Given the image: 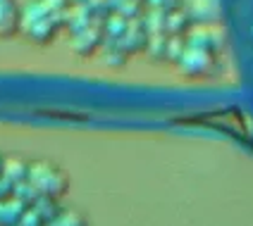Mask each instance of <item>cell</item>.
<instances>
[{
    "mask_svg": "<svg viewBox=\"0 0 253 226\" xmlns=\"http://www.w3.org/2000/svg\"><path fill=\"white\" fill-rule=\"evenodd\" d=\"M29 181L41 191L45 198H62L65 191L70 188V179L67 174L60 169L57 164L48 162V160H34L31 162V171H29Z\"/></svg>",
    "mask_w": 253,
    "mask_h": 226,
    "instance_id": "obj_1",
    "label": "cell"
},
{
    "mask_svg": "<svg viewBox=\"0 0 253 226\" xmlns=\"http://www.w3.org/2000/svg\"><path fill=\"white\" fill-rule=\"evenodd\" d=\"M211 65H212V53L201 50V48H191V45H186L184 55L179 57V69L186 76H201V74L208 71Z\"/></svg>",
    "mask_w": 253,
    "mask_h": 226,
    "instance_id": "obj_2",
    "label": "cell"
},
{
    "mask_svg": "<svg viewBox=\"0 0 253 226\" xmlns=\"http://www.w3.org/2000/svg\"><path fill=\"white\" fill-rule=\"evenodd\" d=\"M22 29V10L17 0H0V38H7Z\"/></svg>",
    "mask_w": 253,
    "mask_h": 226,
    "instance_id": "obj_3",
    "label": "cell"
},
{
    "mask_svg": "<svg viewBox=\"0 0 253 226\" xmlns=\"http://www.w3.org/2000/svg\"><path fill=\"white\" fill-rule=\"evenodd\" d=\"M98 43H100V29L96 24H88L86 29L74 33L72 50L79 57H88V55H93V50L98 48Z\"/></svg>",
    "mask_w": 253,
    "mask_h": 226,
    "instance_id": "obj_4",
    "label": "cell"
},
{
    "mask_svg": "<svg viewBox=\"0 0 253 226\" xmlns=\"http://www.w3.org/2000/svg\"><path fill=\"white\" fill-rule=\"evenodd\" d=\"M27 210V205L22 200H17L14 195L7 200H0V226H17L24 219Z\"/></svg>",
    "mask_w": 253,
    "mask_h": 226,
    "instance_id": "obj_5",
    "label": "cell"
},
{
    "mask_svg": "<svg viewBox=\"0 0 253 226\" xmlns=\"http://www.w3.org/2000/svg\"><path fill=\"white\" fill-rule=\"evenodd\" d=\"M186 45H191V48H201V50H217L220 48V36L208 27H196L191 33H189V43Z\"/></svg>",
    "mask_w": 253,
    "mask_h": 226,
    "instance_id": "obj_6",
    "label": "cell"
},
{
    "mask_svg": "<svg viewBox=\"0 0 253 226\" xmlns=\"http://www.w3.org/2000/svg\"><path fill=\"white\" fill-rule=\"evenodd\" d=\"M29 171H31V162L22 160V157H7V160H5V171H2V176L17 186V184L29 181Z\"/></svg>",
    "mask_w": 253,
    "mask_h": 226,
    "instance_id": "obj_7",
    "label": "cell"
},
{
    "mask_svg": "<svg viewBox=\"0 0 253 226\" xmlns=\"http://www.w3.org/2000/svg\"><path fill=\"white\" fill-rule=\"evenodd\" d=\"M39 212H41V217L45 219V224H50L53 219H55L57 214H60V210H57V202L55 198H45V195H41V200L34 205Z\"/></svg>",
    "mask_w": 253,
    "mask_h": 226,
    "instance_id": "obj_8",
    "label": "cell"
},
{
    "mask_svg": "<svg viewBox=\"0 0 253 226\" xmlns=\"http://www.w3.org/2000/svg\"><path fill=\"white\" fill-rule=\"evenodd\" d=\"M48 226H86V219L79 212H60Z\"/></svg>",
    "mask_w": 253,
    "mask_h": 226,
    "instance_id": "obj_9",
    "label": "cell"
},
{
    "mask_svg": "<svg viewBox=\"0 0 253 226\" xmlns=\"http://www.w3.org/2000/svg\"><path fill=\"white\" fill-rule=\"evenodd\" d=\"M14 195V184L7 181L5 176H0V200H7Z\"/></svg>",
    "mask_w": 253,
    "mask_h": 226,
    "instance_id": "obj_10",
    "label": "cell"
},
{
    "mask_svg": "<svg viewBox=\"0 0 253 226\" xmlns=\"http://www.w3.org/2000/svg\"><path fill=\"white\" fill-rule=\"evenodd\" d=\"M5 160H7V157L0 155V176H2V171H5Z\"/></svg>",
    "mask_w": 253,
    "mask_h": 226,
    "instance_id": "obj_11",
    "label": "cell"
}]
</instances>
